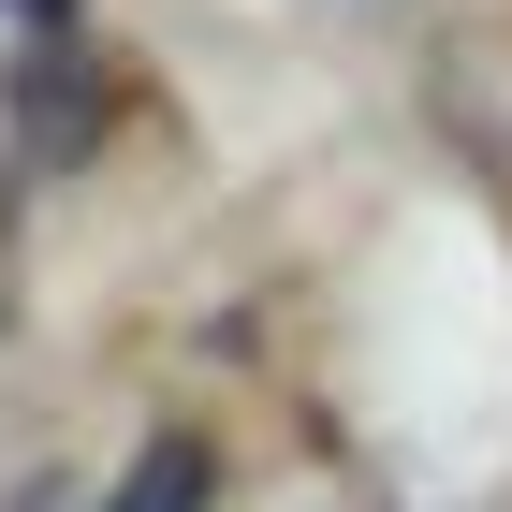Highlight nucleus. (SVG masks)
Returning a JSON list of instances; mask_svg holds the SVG:
<instances>
[{
    "label": "nucleus",
    "mask_w": 512,
    "mask_h": 512,
    "mask_svg": "<svg viewBox=\"0 0 512 512\" xmlns=\"http://www.w3.org/2000/svg\"><path fill=\"white\" fill-rule=\"evenodd\" d=\"M103 512H205V439H147V469H132Z\"/></svg>",
    "instance_id": "f257e3e1"
}]
</instances>
